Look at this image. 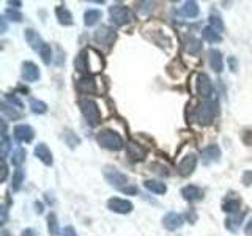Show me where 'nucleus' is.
I'll return each instance as SVG.
<instances>
[{"mask_svg":"<svg viewBox=\"0 0 252 236\" xmlns=\"http://www.w3.org/2000/svg\"><path fill=\"white\" fill-rule=\"evenodd\" d=\"M219 113V104L214 101H204L194 109V120L200 126H210Z\"/></svg>","mask_w":252,"mask_h":236,"instance_id":"nucleus-2","label":"nucleus"},{"mask_svg":"<svg viewBox=\"0 0 252 236\" xmlns=\"http://www.w3.org/2000/svg\"><path fill=\"white\" fill-rule=\"evenodd\" d=\"M229 63H230V69H232V71H236V60H235V57H230Z\"/></svg>","mask_w":252,"mask_h":236,"instance_id":"nucleus-47","label":"nucleus"},{"mask_svg":"<svg viewBox=\"0 0 252 236\" xmlns=\"http://www.w3.org/2000/svg\"><path fill=\"white\" fill-rule=\"evenodd\" d=\"M8 5H11V6H15V8H19V6L22 5V2H8Z\"/></svg>","mask_w":252,"mask_h":236,"instance_id":"nucleus-50","label":"nucleus"},{"mask_svg":"<svg viewBox=\"0 0 252 236\" xmlns=\"http://www.w3.org/2000/svg\"><path fill=\"white\" fill-rule=\"evenodd\" d=\"M96 140H98L101 148H106L109 151H120V150H123V146H125L123 137L113 129L99 131L98 136H96Z\"/></svg>","mask_w":252,"mask_h":236,"instance_id":"nucleus-3","label":"nucleus"},{"mask_svg":"<svg viewBox=\"0 0 252 236\" xmlns=\"http://www.w3.org/2000/svg\"><path fill=\"white\" fill-rule=\"evenodd\" d=\"M22 183H24V172L21 169H16L15 173H13V176H11V190L13 192H17V190L22 188Z\"/></svg>","mask_w":252,"mask_h":236,"instance_id":"nucleus-29","label":"nucleus"},{"mask_svg":"<svg viewBox=\"0 0 252 236\" xmlns=\"http://www.w3.org/2000/svg\"><path fill=\"white\" fill-rule=\"evenodd\" d=\"M2 112H3V115H6L8 118H11V120H16V118H21L22 117V113H21V110H16V107H13V106H10L8 103H2Z\"/></svg>","mask_w":252,"mask_h":236,"instance_id":"nucleus-34","label":"nucleus"},{"mask_svg":"<svg viewBox=\"0 0 252 236\" xmlns=\"http://www.w3.org/2000/svg\"><path fill=\"white\" fill-rule=\"evenodd\" d=\"M55 16H57V21H59L60 25L63 27H69V25H73V15L71 11H69L66 6H57L55 8Z\"/></svg>","mask_w":252,"mask_h":236,"instance_id":"nucleus-21","label":"nucleus"},{"mask_svg":"<svg viewBox=\"0 0 252 236\" xmlns=\"http://www.w3.org/2000/svg\"><path fill=\"white\" fill-rule=\"evenodd\" d=\"M197 167V156L194 153H189L185 157L181 159V162L178 164V173L181 176H189L192 175V172Z\"/></svg>","mask_w":252,"mask_h":236,"instance_id":"nucleus-10","label":"nucleus"},{"mask_svg":"<svg viewBox=\"0 0 252 236\" xmlns=\"http://www.w3.org/2000/svg\"><path fill=\"white\" fill-rule=\"evenodd\" d=\"M202 36H204V40L208 41V43H220L222 41V36H220V33H218L216 30L211 29L210 25L202 30Z\"/></svg>","mask_w":252,"mask_h":236,"instance_id":"nucleus-28","label":"nucleus"},{"mask_svg":"<svg viewBox=\"0 0 252 236\" xmlns=\"http://www.w3.org/2000/svg\"><path fill=\"white\" fill-rule=\"evenodd\" d=\"M2 224H6V220H8V206H6V203L2 205Z\"/></svg>","mask_w":252,"mask_h":236,"instance_id":"nucleus-42","label":"nucleus"},{"mask_svg":"<svg viewBox=\"0 0 252 236\" xmlns=\"http://www.w3.org/2000/svg\"><path fill=\"white\" fill-rule=\"evenodd\" d=\"M0 22H2V33H5V31H6V17L2 16V19H0Z\"/></svg>","mask_w":252,"mask_h":236,"instance_id":"nucleus-49","label":"nucleus"},{"mask_svg":"<svg viewBox=\"0 0 252 236\" xmlns=\"http://www.w3.org/2000/svg\"><path fill=\"white\" fill-rule=\"evenodd\" d=\"M35 156L40 159V161L46 165V167H52L54 164V156H52V151L47 148L46 143L40 142L35 146Z\"/></svg>","mask_w":252,"mask_h":236,"instance_id":"nucleus-16","label":"nucleus"},{"mask_svg":"<svg viewBox=\"0 0 252 236\" xmlns=\"http://www.w3.org/2000/svg\"><path fill=\"white\" fill-rule=\"evenodd\" d=\"M185 47H186L188 54L199 55L200 50H202V41L199 40V38H195L194 35H188L186 40H185Z\"/></svg>","mask_w":252,"mask_h":236,"instance_id":"nucleus-22","label":"nucleus"},{"mask_svg":"<svg viewBox=\"0 0 252 236\" xmlns=\"http://www.w3.org/2000/svg\"><path fill=\"white\" fill-rule=\"evenodd\" d=\"M195 90H197V94L204 99H210L214 93V85L210 79V76L205 73H200L197 76V82H195Z\"/></svg>","mask_w":252,"mask_h":236,"instance_id":"nucleus-6","label":"nucleus"},{"mask_svg":"<svg viewBox=\"0 0 252 236\" xmlns=\"http://www.w3.org/2000/svg\"><path fill=\"white\" fill-rule=\"evenodd\" d=\"M30 110L35 113V115H43V113L47 112V104L44 101L40 99H32L30 101Z\"/></svg>","mask_w":252,"mask_h":236,"instance_id":"nucleus-31","label":"nucleus"},{"mask_svg":"<svg viewBox=\"0 0 252 236\" xmlns=\"http://www.w3.org/2000/svg\"><path fill=\"white\" fill-rule=\"evenodd\" d=\"M93 40L96 44H99V46L109 49L113 44V41H115V30L107 27V25H101V27L94 31Z\"/></svg>","mask_w":252,"mask_h":236,"instance_id":"nucleus-7","label":"nucleus"},{"mask_svg":"<svg viewBox=\"0 0 252 236\" xmlns=\"http://www.w3.org/2000/svg\"><path fill=\"white\" fill-rule=\"evenodd\" d=\"M150 169H159V170H155V172H158V173L162 175V176H169V169L164 167V165H161V164H151Z\"/></svg>","mask_w":252,"mask_h":236,"instance_id":"nucleus-40","label":"nucleus"},{"mask_svg":"<svg viewBox=\"0 0 252 236\" xmlns=\"http://www.w3.org/2000/svg\"><path fill=\"white\" fill-rule=\"evenodd\" d=\"M63 139H65V142H66V145L69 146V148H76V146L80 143V139L69 129H66L65 132H63Z\"/></svg>","mask_w":252,"mask_h":236,"instance_id":"nucleus-35","label":"nucleus"},{"mask_svg":"<svg viewBox=\"0 0 252 236\" xmlns=\"http://www.w3.org/2000/svg\"><path fill=\"white\" fill-rule=\"evenodd\" d=\"M101 17H103V13L96 8H90V10H87L85 15H84V24L87 25V27H92V25L96 24Z\"/></svg>","mask_w":252,"mask_h":236,"instance_id":"nucleus-27","label":"nucleus"},{"mask_svg":"<svg viewBox=\"0 0 252 236\" xmlns=\"http://www.w3.org/2000/svg\"><path fill=\"white\" fill-rule=\"evenodd\" d=\"M239 208H241V199H225L222 203V211L229 214L239 213Z\"/></svg>","mask_w":252,"mask_h":236,"instance_id":"nucleus-25","label":"nucleus"},{"mask_svg":"<svg viewBox=\"0 0 252 236\" xmlns=\"http://www.w3.org/2000/svg\"><path fill=\"white\" fill-rule=\"evenodd\" d=\"M243 219H244V213L230 214L229 218L225 219V228H227V230H230L232 233H235L238 228L241 227Z\"/></svg>","mask_w":252,"mask_h":236,"instance_id":"nucleus-23","label":"nucleus"},{"mask_svg":"<svg viewBox=\"0 0 252 236\" xmlns=\"http://www.w3.org/2000/svg\"><path fill=\"white\" fill-rule=\"evenodd\" d=\"M10 148H11V142H10L8 134H6V136H2V161H5L6 156H8Z\"/></svg>","mask_w":252,"mask_h":236,"instance_id":"nucleus-39","label":"nucleus"},{"mask_svg":"<svg viewBox=\"0 0 252 236\" xmlns=\"http://www.w3.org/2000/svg\"><path fill=\"white\" fill-rule=\"evenodd\" d=\"M79 109L84 115L85 121L90 126H98L101 123V112H99V106L94 99L92 98H82L79 99Z\"/></svg>","mask_w":252,"mask_h":236,"instance_id":"nucleus-4","label":"nucleus"},{"mask_svg":"<svg viewBox=\"0 0 252 236\" xmlns=\"http://www.w3.org/2000/svg\"><path fill=\"white\" fill-rule=\"evenodd\" d=\"M109 17H110V24H113L115 27H123V25L134 21L132 11L128 6L120 5V3L109 6Z\"/></svg>","mask_w":252,"mask_h":236,"instance_id":"nucleus-5","label":"nucleus"},{"mask_svg":"<svg viewBox=\"0 0 252 236\" xmlns=\"http://www.w3.org/2000/svg\"><path fill=\"white\" fill-rule=\"evenodd\" d=\"M21 236H38V235H36V232L33 230V228H25Z\"/></svg>","mask_w":252,"mask_h":236,"instance_id":"nucleus-46","label":"nucleus"},{"mask_svg":"<svg viewBox=\"0 0 252 236\" xmlns=\"http://www.w3.org/2000/svg\"><path fill=\"white\" fill-rule=\"evenodd\" d=\"M181 195L183 199L189 203H194V202H200L204 200V190H202L199 186H195V184H188L181 189Z\"/></svg>","mask_w":252,"mask_h":236,"instance_id":"nucleus-15","label":"nucleus"},{"mask_svg":"<svg viewBox=\"0 0 252 236\" xmlns=\"http://www.w3.org/2000/svg\"><path fill=\"white\" fill-rule=\"evenodd\" d=\"M24 35H25V41H27L30 44V47L33 50H36V52H40L41 47L44 46V44H46L43 41V38L40 36V33L35 31L33 29H27Z\"/></svg>","mask_w":252,"mask_h":236,"instance_id":"nucleus-19","label":"nucleus"},{"mask_svg":"<svg viewBox=\"0 0 252 236\" xmlns=\"http://www.w3.org/2000/svg\"><path fill=\"white\" fill-rule=\"evenodd\" d=\"M143 186L147 188L150 192L158 194V195H162L167 192V186L164 184L162 181H158V180H147L143 181Z\"/></svg>","mask_w":252,"mask_h":236,"instance_id":"nucleus-24","label":"nucleus"},{"mask_svg":"<svg viewBox=\"0 0 252 236\" xmlns=\"http://www.w3.org/2000/svg\"><path fill=\"white\" fill-rule=\"evenodd\" d=\"M126 155H128L129 161L139 162V161H143V159L147 157V150L142 148L139 143L131 142V143L126 145Z\"/></svg>","mask_w":252,"mask_h":236,"instance_id":"nucleus-17","label":"nucleus"},{"mask_svg":"<svg viewBox=\"0 0 252 236\" xmlns=\"http://www.w3.org/2000/svg\"><path fill=\"white\" fill-rule=\"evenodd\" d=\"M241 181H243L244 186H251V184H252V170H246L244 172Z\"/></svg>","mask_w":252,"mask_h":236,"instance_id":"nucleus-41","label":"nucleus"},{"mask_svg":"<svg viewBox=\"0 0 252 236\" xmlns=\"http://www.w3.org/2000/svg\"><path fill=\"white\" fill-rule=\"evenodd\" d=\"M208 63H210L213 71H216V73L224 71V57L220 54V50L214 49V47L208 50Z\"/></svg>","mask_w":252,"mask_h":236,"instance_id":"nucleus-18","label":"nucleus"},{"mask_svg":"<svg viewBox=\"0 0 252 236\" xmlns=\"http://www.w3.org/2000/svg\"><path fill=\"white\" fill-rule=\"evenodd\" d=\"M35 211H36L38 214H43V211H44L43 203H40V202H36V203H35Z\"/></svg>","mask_w":252,"mask_h":236,"instance_id":"nucleus-48","label":"nucleus"},{"mask_svg":"<svg viewBox=\"0 0 252 236\" xmlns=\"http://www.w3.org/2000/svg\"><path fill=\"white\" fill-rule=\"evenodd\" d=\"M63 236H78V233H76V230L71 225H68L63 228Z\"/></svg>","mask_w":252,"mask_h":236,"instance_id":"nucleus-43","label":"nucleus"},{"mask_svg":"<svg viewBox=\"0 0 252 236\" xmlns=\"http://www.w3.org/2000/svg\"><path fill=\"white\" fill-rule=\"evenodd\" d=\"M47 230L50 236H59L60 235V227H59V220H57V216L54 213L47 214Z\"/></svg>","mask_w":252,"mask_h":236,"instance_id":"nucleus-30","label":"nucleus"},{"mask_svg":"<svg viewBox=\"0 0 252 236\" xmlns=\"http://www.w3.org/2000/svg\"><path fill=\"white\" fill-rule=\"evenodd\" d=\"M244 233L248 235V236H252V218L248 220V224H246V227H244Z\"/></svg>","mask_w":252,"mask_h":236,"instance_id":"nucleus-45","label":"nucleus"},{"mask_svg":"<svg viewBox=\"0 0 252 236\" xmlns=\"http://www.w3.org/2000/svg\"><path fill=\"white\" fill-rule=\"evenodd\" d=\"M107 208L117 214H129L132 209H134V205H132L129 200L112 197V199L107 200Z\"/></svg>","mask_w":252,"mask_h":236,"instance_id":"nucleus-8","label":"nucleus"},{"mask_svg":"<svg viewBox=\"0 0 252 236\" xmlns=\"http://www.w3.org/2000/svg\"><path fill=\"white\" fill-rule=\"evenodd\" d=\"M3 16L6 19H10V21H13V22H22V19H24L22 13H19L16 8H6Z\"/></svg>","mask_w":252,"mask_h":236,"instance_id":"nucleus-37","label":"nucleus"},{"mask_svg":"<svg viewBox=\"0 0 252 236\" xmlns=\"http://www.w3.org/2000/svg\"><path fill=\"white\" fill-rule=\"evenodd\" d=\"M5 103H8L10 106H13V107H16V109H19L21 110L22 109V103H21V99H19L15 93H6L5 94Z\"/></svg>","mask_w":252,"mask_h":236,"instance_id":"nucleus-38","label":"nucleus"},{"mask_svg":"<svg viewBox=\"0 0 252 236\" xmlns=\"http://www.w3.org/2000/svg\"><path fill=\"white\" fill-rule=\"evenodd\" d=\"M76 90L80 94H94L96 93V82H94L93 76H82V78L76 82Z\"/></svg>","mask_w":252,"mask_h":236,"instance_id":"nucleus-9","label":"nucleus"},{"mask_svg":"<svg viewBox=\"0 0 252 236\" xmlns=\"http://www.w3.org/2000/svg\"><path fill=\"white\" fill-rule=\"evenodd\" d=\"M88 66H90V63H88V50L84 49V50H80V52L78 54V57L74 59V68H76V71L78 73H82V74L87 76Z\"/></svg>","mask_w":252,"mask_h":236,"instance_id":"nucleus-20","label":"nucleus"},{"mask_svg":"<svg viewBox=\"0 0 252 236\" xmlns=\"http://www.w3.org/2000/svg\"><path fill=\"white\" fill-rule=\"evenodd\" d=\"M199 13H200V8H199L197 2H185V3H183V6H181V15L189 17V19L197 17Z\"/></svg>","mask_w":252,"mask_h":236,"instance_id":"nucleus-26","label":"nucleus"},{"mask_svg":"<svg viewBox=\"0 0 252 236\" xmlns=\"http://www.w3.org/2000/svg\"><path fill=\"white\" fill-rule=\"evenodd\" d=\"M208 22H210V27L216 30L218 33H222L224 31V22H222V19H220V16L216 15V13H211L210 17H208Z\"/></svg>","mask_w":252,"mask_h":236,"instance_id":"nucleus-33","label":"nucleus"},{"mask_svg":"<svg viewBox=\"0 0 252 236\" xmlns=\"http://www.w3.org/2000/svg\"><path fill=\"white\" fill-rule=\"evenodd\" d=\"M200 156H202V161H204L205 164L219 162V159H220V148H219L216 143L206 145L205 148H202Z\"/></svg>","mask_w":252,"mask_h":236,"instance_id":"nucleus-14","label":"nucleus"},{"mask_svg":"<svg viewBox=\"0 0 252 236\" xmlns=\"http://www.w3.org/2000/svg\"><path fill=\"white\" fill-rule=\"evenodd\" d=\"M6 176H8V165H6V162L3 161V165H2V180L0 181H5L6 180Z\"/></svg>","mask_w":252,"mask_h":236,"instance_id":"nucleus-44","label":"nucleus"},{"mask_svg":"<svg viewBox=\"0 0 252 236\" xmlns=\"http://www.w3.org/2000/svg\"><path fill=\"white\" fill-rule=\"evenodd\" d=\"M38 54L41 55V60L44 65H50V62H52V49H50L49 44H44Z\"/></svg>","mask_w":252,"mask_h":236,"instance_id":"nucleus-36","label":"nucleus"},{"mask_svg":"<svg viewBox=\"0 0 252 236\" xmlns=\"http://www.w3.org/2000/svg\"><path fill=\"white\" fill-rule=\"evenodd\" d=\"M13 134H15V139L19 143H30L35 137L33 127L29 125H17L15 127V131H13Z\"/></svg>","mask_w":252,"mask_h":236,"instance_id":"nucleus-11","label":"nucleus"},{"mask_svg":"<svg viewBox=\"0 0 252 236\" xmlns=\"http://www.w3.org/2000/svg\"><path fill=\"white\" fill-rule=\"evenodd\" d=\"M185 224V218L178 213H167L162 219V227L169 232H175L183 227Z\"/></svg>","mask_w":252,"mask_h":236,"instance_id":"nucleus-12","label":"nucleus"},{"mask_svg":"<svg viewBox=\"0 0 252 236\" xmlns=\"http://www.w3.org/2000/svg\"><path fill=\"white\" fill-rule=\"evenodd\" d=\"M21 76L25 82H36L41 78V73H40V68H38L33 62H24L22 69H21Z\"/></svg>","mask_w":252,"mask_h":236,"instance_id":"nucleus-13","label":"nucleus"},{"mask_svg":"<svg viewBox=\"0 0 252 236\" xmlns=\"http://www.w3.org/2000/svg\"><path fill=\"white\" fill-rule=\"evenodd\" d=\"M104 178L110 186H113L117 190H120V192H123L126 195H137L139 192L136 184H132L128 176L122 173L118 169L112 167V165H107L104 169Z\"/></svg>","mask_w":252,"mask_h":236,"instance_id":"nucleus-1","label":"nucleus"},{"mask_svg":"<svg viewBox=\"0 0 252 236\" xmlns=\"http://www.w3.org/2000/svg\"><path fill=\"white\" fill-rule=\"evenodd\" d=\"M25 156H27V151H25L24 148H17L16 151H13V155H11V164L19 169L24 164Z\"/></svg>","mask_w":252,"mask_h":236,"instance_id":"nucleus-32","label":"nucleus"}]
</instances>
